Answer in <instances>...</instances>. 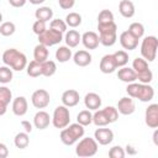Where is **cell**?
Here are the masks:
<instances>
[{
    "instance_id": "obj_28",
    "label": "cell",
    "mask_w": 158,
    "mask_h": 158,
    "mask_svg": "<svg viewBox=\"0 0 158 158\" xmlns=\"http://www.w3.org/2000/svg\"><path fill=\"white\" fill-rule=\"evenodd\" d=\"M14 144L19 149H25L30 144V137L27 132H19L14 138Z\"/></svg>"
},
{
    "instance_id": "obj_8",
    "label": "cell",
    "mask_w": 158,
    "mask_h": 158,
    "mask_svg": "<svg viewBox=\"0 0 158 158\" xmlns=\"http://www.w3.org/2000/svg\"><path fill=\"white\" fill-rule=\"evenodd\" d=\"M52 121V125L56 127V128H64L69 125L70 122V112H69V109L64 105H59L54 109L53 111V116L51 118Z\"/></svg>"
},
{
    "instance_id": "obj_38",
    "label": "cell",
    "mask_w": 158,
    "mask_h": 158,
    "mask_svg": "<svg viewBox=\"0 0 158 158\" xmlns=\"http://www.w3.org/2000/svg\"><path fill=\"white\" fill-rule=\"evenodd\" d=\"M114 58L116 60V64L117 67H123L128 63V53L126 51H116L114 53Z\"/></svg>"
},
{
    "instance_id": "obj_43",
    "label": "cell",
    "mask_w": 158,
    "mask_h": 158,
    "mask_svg": "<svg viewBox=\"0 0 158 158\" xmlns=\"http://www.w3.org/2000/svg\"><path fill=\"white\" fill-rule=\"evenodd\" d=\"M46 28H47V27H46V22L40 21V20H36V21L33 22V25H32V31H33V33H36L37 36H38L40 33H42Z\"/></svg>"
},
{
    "instance_id": "obj_21",
    "label": "cell",
    "mask_w": 158,
    "mask_h": 158,
    "mask_svg": "<svg viewBox=\"0 0 158 158\" xmlns=\"http://www.w3.org/2000/svg\"><path fill=\"white\" fill-rule=\"evenodd\" d=\"M117 78H118L121 81L127 83V84H128V83H133V81L137 80L136 72H135L132 68L126 67V65L120 67V69H118V72H117Z\"/></svg>"
},
{
    "instance_id": "obj_50",
    "label": "cell",
    "mask_w": 158,
    "mask_h": 158,
    "mask_svg": "<svg viewBox=\"0 0 158 158\" xmlns=\"http://www.w3.org/2000/svg\"><path fill=\"white\" fill-rule=\"evenodd\" d=\"M153 143H154L156 146H158V130H157V128H156L154 132H153Z\"/></svg>"
},
{
    "instance_id": "obj_9",
    "label": "cell",
    "mask_w": 158,
    "mask_h": 158,
    "mask_svg": "<svg viewBox=\"0 0 158 158\" xmlns=\"http://www.w3.org/2000/svg\"><path fill=\"white\" fill-rule=\"evenodd\" d=\"M63 41V33L53 28H46L42 33L38 35V43L44 44L46 47H52Z\"/></svg>"
},
{
    "instance_id": "obj_25",
    "label": "cell",
    "mask_w": 158,
    "mask_h": 158,
    "mask_svg": "<svg viewBox=\"0 0 158 158\" xmlns=\"http://www.w3.org/2000/svg\"><path fill=\"white\" fill-rule=\"evenodd\" d=\"M48 54H49L48 47H46L44 44L38 43L33 49V59L36 62H38V63H43L44 60H47L48 59Z\"/></svg>"
},
{
    "instance_id": "obj_48",
    "label": "cell",
    "mask_w": 158,
    "mask_h": 158,
    "mask_svg": "<svg viewBox=\"0 0 158 158\" xmlns=\"http://www.w3.org/2000/svg\"><path fill=\"white\" fill-rule=\"evenodd\" d=\"M126 153L130 154V156H135V154L137 153V151H136L135 147H132L131 144H127V146H126Z\"/></svg>"
},
{
    "instance_id": "obj_40",
    "label": "cell",
    "mask_w": 158,
    "mask_h": 158,
    "mask_svg": "<svg viewBox=\"0 0 158 158\" xmlns=\"http://www.w3.org/2000/svg\"><path fill=\"white\" fill-rule=\"evenodd\" d=\"M49 27H51V28H53V30H56V31H59V32L64 33V32H67V27H68V26H67V23H65V21H64V20L54 19V20H52V21H51Z\"/></svg>"
},
{
    "instance_id": "obj_4",
    "label": "cell",
    "mask_w": 158,
    "mask_h": 158,
    "mask_svg": "<svg viewBox=\"0 0 158 158\" xmlns=\"http://www.w3.org/2000/svg\"><path fill=\"white\" fill-rule=\"evenodd\" d=\"M85 133L84 126H81L80 123H70L67 127L62 128L60 131V141L65 146H73L75 142H78Z\"/></svg>"
},
{
    "instance_id": "obj_33",
    "label": "cell",
    "mask_w": 158,
    "mask_h": 158,
    "mask_svg": "<svg viewBox=\"0 0 158 158\" xmlns=\"http://www.w3.org/2000/svg\"><path fill=\"white\" fill-rule=\"evenodd\" d=\"M65 23L67 26L72 27V28H75L78 26L81 25V15L78 14V12H69L67 16H65Z\"/></svg>"
},
{
    "instance_id": "obj_3",
    "label": "cell",
    "mask_w": 158,
    "mask_h": 158,
    "mask_svg": "<svg viewBox=\"0 0 158 158\" xmlns=\"http://www.w3.org/2000/svg\"><path fill=\"white\" fill-rule=\"evenodd\" d=\"M100 44L105 47H111L117 41V25L115 21L107 23H98Z\"/></svg>"
},
{
    "instance_id": "obj_5",
    "label": "cell",
    "mask_w": 158,
    "mask_h": 158,
    "mask_svg": "<svg viewBox=\"0 0 158 158\" xmlns=\"http://www.w3.org/2000/svg\"><path fill=\"white\" fill-rule=\"evenodd\" d=\"M132 69L136 72L138 83L149 84L153 80V73L148 67V62L142 57H137L132 62Z\"/></svg>"
},
{
    "instance_id": "obj_1",
    "label": "cell",
    "mask_w": 158,
    "mask_h": 158,
    "mask_svg": "<svg viewBox=\"0 0 158 158\" xmlns=\"http://www.w3.org/2000/svg\"><path fill=\"white\" fill-rule=\"evenodd\" d=\"M126 93L132 99H138L142 102H148L154 98V89L149 84L142 83H128L126 86Z\"/></svg>"
},
{
    "instance_id": "obj_7",
    "label": "cell",
    "mask_w": 158,
    "mask_h": 158,
    "mask_svg": "<svg viewBox=\"0 0 158 158\" xmlns=\"http://www.w3.org/2000/svg\"><path fill=\"white\" fill-rule=\"evenodd\" d=\"M157 48H158V40L156 36H147L142 40L141 43V56L147 62H153L157 57Z\"/></svg>"
},
{
    "instance_id": "obj_18",
    "label": "cell",
    "mask_w": 158,
    "mask_h": 158,
    "mask_svg": "<svg viewBox=\"0 0 158 158\" xmlns=\"http://www.w3.org/2000/svg\"><path fill=\"white\" fill-rule=\"evenodd\" d=\"M28 109V102L26 100L25 96H17L12 100V105H11V110L14 112V115L21 117L23 115H26Z\"/></svg>"
},
{
    "instance_id": "obj_22",
    "label": "cell",
    "mask_w": 158,
    "mask_h": 158,
    "mask_svg": "<svg viewBox=\"0 0 158 158\" xmlns=\"http://www.w3.org/2000/svg\"><path fill=\"white\" fill-rule=\"evenodd\" d=\"M73 60L78 67H88L91 63V54L85 49H80L73 54Z\"/></svg>"
},
{
    "instance_id": "obj_17",
    "label": "cell",
    "mask_w": 158,
    "mask_h": 158,
    "mask_svg": "<svg viewBox=\"0 0 158 158\" xmlns=\"http://www.w3.org/2000/svg\"><path fill=\"white\" fill-rule=\"evenodd\" d=\"M118 40H120V44L126 51H133L138 46V40L135 36H132L128 31H123L120 35V38Z\"/></svg>"
},
{
    "instance_id": "obj_42",
    "label": "cell",
    "mask_w": 158,
    "mask_h": 158,
    "mask_svg": "<svg viewBox=\"0 0 158 158\" xmlns=\"http://www.w3.org/2000/svg\"><path fill=\"white\" fill-rule=\"evenodd\" d=\"M125 156H126V152L121 146H114L109 149L110 158H123Z\"/></svg>"
},
{
    "instance_id": "obj_39",
    "label": "cell",
    "mask_w": 158,
    "mask_h": 158,
    "mask_svg": "<svg viewBox=\"0 0 158 158\" xmlns=\"http://www.w3.org/2000/svg\"><path fill=\"white\" fill-rule=\"evenodd\" d=\"M12 100V93L7 86H0V102L9 105Z\"/></svg>"
},
{
    "instance_id": "obj_30",
    "label": "cell",
    "mask_w": 158,
    "mask_h": 158,
    "mask_svg": "<svg viewBox=\"0 0 158 158\" xmlns=\"http://www.w3.org/2000/svg\"><path fill=\"white\" fill-rule=\"evenodd\" d=\"M93 123L96 125L98 127H101V126H107L110 125V121L106 116V114L104 112V110H95V112L93 114Z\"/></svg>"
},
{
    "instance_id": "obj_15",
    "label": "cell",
    "mask_w": 158,
    "mask_h": 158,
    "mask_svg": "<svg viewBox=\"0 0 158 158\" xmlns=\"http://www.w3.org/2000/svg\"><path fill=\"white\" fill-rule=\"evenodd\" d=\"M81 43L86 49H96L100 44L99 35L94 31H86L81 35Z\"/></svg>"
},
{
    "instance_id": "obj_36",
    "label": "cell",
    "mask_w": 158,
    "mask_h": 158,
    "mask_svg": "<svg viewBox=\"0 0 158 158\" xmlns=\"http://www.w3.org/2000/svg\"><path fill=\"white\" fill-rule=\"evenodd\" d=\"M12 69L7 65H2L0 67V83L1 84H7L12 80Z\"/></svg>"
},
{
    "instance_id": "obj_14",
    "label": "cell",
    "mask_w": 158,
    "mask_h": 158,
    "mask_svg": "<svg viewBox=\"0 0 158 158\" xmlns=\"http://www.w3.org/2000/svg\"><path fill=\"white\" fill-rule=\"evenodd\" d=\"M99 68H100L101 73H104V74H111V73H114L118 68L117 64H116V60L114 58V54H105L100 59Z\"/></svg>"
},
{
    "instance_id": "obj_37",
    "label": "cell",
    "mask_w": 158,
    "mask_h": 158,
    "mask_svg": "<svg viewBox=\"0 0 158 158\" xmlns=\"http://www.w3.org/2000/svg\"><path fill=\"white\" fill-rule=\"evenodd\" d=\"M115 21V17H114V14L107 10V9H104L99 12L98 15V23H107V22H112Z\"/></svg>"
},
{
    "instance_id": "obj_20",
    "label": "cell",
    "mask_w": 158,
    "mask_h": 158,
    "mask_svg": "<svg viewBox=\"0 0 158 158\" xmlns=\"http://www.w3.org/2000/svg\"><path fill=\"white\" fill-rule=\"evenodd\" d=\"M101 98L96 93H88L84 96V105L88 110H98L101 107Z\"/></svg>"
},
{
    "instance_id": "obj_45",
    "label": "cell",
    "mask_w": 158,
    "mask_h": 158,
    "mask_svg": "<svg viewBox=\"0 0 158 158\" xmlns=\"http://www.w3.org/2000/svg\"><path fill=\"white\" fill-rule=\"evenodd\" d=\"M9 156V148L5 143L0 142V158H6Z\"/></svg>"
},
{
    "instance_id": "obj_32",
    "label": "cell",
    "mask_w": 158,
    "mask_h": 158,
    "mask_svg": "<svg viewBox=\"0 0 158 158\" xmlns=\"http://www.w3.org/2000/svg\"><path fill=\"white\" fill-rule=\"evenodd\" d=\"M77 122L84 127L93 123V114L90 112V110H81L77 115Z\"/></svg>"
},
{
    "instance_id": "obj_13",
    "label": "cell",
    "mask_w": 158,
    "mask_h": 158,
    "mask_svg": "<svg viewBox=\"0 0 158 158\" xmlns=\"http://www.w3.org/2000/svg\"><path fill=\"white\" fill-rule=\"evenodd\" d=\"M118 114L121 115H125V116H128V115H132L136 110V105H135V101L130 96H123L118 100L117 102V106H116Z\"/></svg>"
},
{
    "instance_id": "obj_23",
    "label": "cell",
    "mask_w": 158,
    "mask_h": 158,
    "mask_svg": "<svg viewBox=\"0 0 158 158\" xmlns=\"http://www.w3.org/2000/svg\"><path fill=\"white\" fill-rule=\"evenodd\" d=\"M118 11L125 19H131V17H133L136 9L131 0H121L118 4Z\"/></svg>"
},
{
    "instance_id": "obj_51",
    "label": "cell",
    "mask_w": 158,
    "mask_h": 158,
    "mask_svg": "<svg viewBox=\"0 0 158 158\" xmlns=\"http://www.w3.org/2000/svg\"><path fill=\"white\" fill-rule=\"evenodd\" d=\"M27 1H30L32 5H41V4H43L46 0H27Z\"/></svg>"
},
{
    "instance_id": "obj_41",
    "label": "cell",
    "mask_w": 158,
    "mask_h": 158,
    "mask_svg": "<svg viewBox=\"0 0 158 158\" xmlns=\"http://www.w3.org/2000/svg\"><path fill=\"white\" fill-rule=\"evenodd\" d=\"M102 110H104V112L106 114V116H107L110 123L117 121V118H118V111H117L116 107H114V106H106V107H104Z\"/></svg>"
},
{
    "instance_id": "obj_52",
    "label": "cell",
    "mask_w": 158,
    "mask_h": 158,
    "mask_svg": "<svg viewBox=\"0 0 158 158\" xmlns=\"http://www.w3.org/2000/svg\"><path fill=\"white\" fill-rule=\"evenodd\" d=\"M1 21H2V14L0 12V22H1Z\"/></svg>"
},
{
    "instance_id": "obj_2",
    "label": "cell",
    "mask_w": 158,
    "mask_h": 158,
    "mask_svg": "<svg viewBox=\"0 0 158 158\" xmlns=\"http://www.w3.org/2000/svg\"><path fill=\"white\" fill-rule=\"evenodd\" d=\"M1 60L4 62L5 65L10 67L12 70H16V72L23 70L26 68V65H27L26 56L22 52H20L19 49H16V48L6 49L1 56Z\"/></svg>"
},
{
    "instance_id": "obj_49",
    "label": "cell",
    "mask_w": 158,
    "mask_h": 158,
    "mask_svg": "<svg viewBox=\"0 0 158 158\" xmlns=\"http://www.w3.org/2000/svg\"><path fill=\"white\" fill-rule=\"evenodd\" d=\"M6 111H7V105H5V104H1V102H0V116L5 115V114H6Z\"/></svg>"
},
{
    "instance_id": "obj_35",
    "label": "cell",
    "mask_w": 158,
    "mask_h": 158,
    "mask_svg": "<svg viewBox=\"0 0 158 158\" xmlns=\"http://www.w3.org/2000/svg\"><path fill=\"white\" fill-rule=\"evenodd\" d=\"M15 31H16V26L11 21H6L0 25V35L1 36H5V37L12 36L15 33Z\"/></svg>"
},
{
    "instance_id": "obj_11",
    "label": "cell",
    "mask_w": 158,
    "mask_h": 158,
    "mask_svg": "<svg viewBox=\"0 0 158 158\" xmlns=\"http://www.w3.org/2000/svg\"><path fill=\"white\" fill-rule=\"evenodd\" d=\"M95 141L101 146H107L114 141V132L110 128H106V126H101L100 128H96L94 132Z\"/></svg>"
},
{
    "instance_id": "obj_10",
    "label": "cell",
    "mask_w": 158,
    "mask_h": 158,
    "mask_svg": "<svg viewBox=\"0 0 158 158\" xmlns=\"http://www.w3.org/2000/svg\"><path fill=\"white\" fill-rule=\"evenodd\" d=\"M49 101H51L49 93L46 89H37L32 93L31 102L36 109H38V110L46 109L49 105Z\"/></svg>"
},
{
    "instance_id": "obj_12",
    "label": "cell",
    "mask_w": 158,
    "mask_h": 158,
    "mask_svg": "<svg viewBox=\"0 0 158 158\" xmlns=\"http://www.w3.org/2000/svg\"><path fill=\"white\" fill-rule=\"evenodd\" d=\"M144 122L149 128L158 127V104H151L144 111Z\"/></svg>"
},
{
    "instance_id": "obj_27",
    "label": "cell",
    "mask_w": 158,
    "mask_h": 158,
    "mask_svg": "<svg viewBox=\"0 0 158 158\" xmlns=\"http://www.w3.org/2000/svg\"><path fill=\"white\" fill-rule=\"evenodd\" d=\"M73 57L72 49L68 46H59L56 51V59L59 63H65Z\"/></svg>"
},
{
    "instance_id": "obj_6",
    "label": "cell",
    "mask_w": 158,
    "mask_h": 158,
    "mask_svg": "<svg viewBox=\"0 0 158 158\" xmlns=\"http://www.w3.org/2000/svg\"><path fill=\"white\" fill-rule=\"evenodd\" d=\"M98 147H99V143L95 141V138L83 136L75 147V154L81 158L93 157L98 153Z\"/></svg>"
},
{
    "instance_id": "obj_31",
    "label": "cell",
    "mask_w": 158,
    "mask_h": 158,
    "mask_svg": "<svg viewBox=\"0 0 158 158\" xmlns=\"http://www.w3.org/2000/svg\"><path fill=\"white\" fill-rule=\"evenodd\" d=\"M26 72H27V75L31 77V78H37L40 75H42V70H41V63L36 62L35 59L31 60L30 63H27L26 65Z\"/></svg>"
},
{
    "instance_id": "obj_16",
    "label": "cell",
    "mask_w": 158,
    "mask_h": 158,
    "mask_svg": "<svg viewBox=\"0 0 158 158\" xmlns=\"http://www.w3.org/2000/svg\"><path fill=\"white\" fill-rule=\"evenodd\" d=\"M80 95L75 89H68L62 94V104L67 107H74L79 104Z\"/></svg>"
},
{
    "instance_id": "obj_44",
    "label": "cell",
    "mask_w": 158,
    "mask_h": 158,
    "mask_svg": "<svg viewBox=\"0 0 158 158\" xmlns=\"http://www.w3.org/2000/svg\"><path fill=\"white\" fill-rule=\"evenodd\" d=\"M58 4L63 10H70L74 6L75 0H58Z\"/></svg>"
},
{
    "instance_id": "obj_24",
    "label": "cell",
    "mask_w": 158,
    "mask_h": 158,
    "mask_svg": "<svg viewBox=\"0 0 158 158\" xmlns=\"http://www.w3.org/2000/svg\"><path fill=\"white\" fill-rule=\"evenodd\" d=\"M64 41L69 48H74L81 42V35L77 30H69L65 32Z\"/></svg>"
},
{
    "instance_id": "obj_46",
    "label": "cell",
    "mask_w": 158,
    "mask_h": 158,
    "mask_svg": "<svg viewBox=\"0 0 158 158\" xmlns=\"http://www.w3.org/2000/svg\"><path fill=\"white\" fill-rule=\"evenodd\" d=\"M21 126L23 127V130H25V132H27V133H31L32 132V123L30 122V121H27V120H22L21 121Z\"/></svg>"
},
{
    "instance_id": "obj_19",
    "label": "cell",
    "mask_w": 158,
    "mask_h": 158,
    "mask_svg": "<svg viewBox=\"0 0 158 158\" xmlns=\"http://www.w3.org/2000/svg\"><path fill=\"white\" fill-rule=\"evenodd\" d=\"M51 123V117H49V114L43 111V110H40L35 114L33 116V126L38 130H46Z\"/></svg>"
},
{
    "instance_id": "obj_47",
    "label": "cell",
    "mask_w": 158,
    "mask_h": 158,
    "mask_svg": "<svg viewBox=\"0 0 158 158\" xmlns=\"http://www.w3.org/2000/svg\"><path fill=\"white\" fill-rule=\"evenodd\" d=\"M26 2H27V0H9V4L12 7H22V6H25Z\"/></svg>"
},
{
    "instance_id": "obj_34",
    "label": "cell",
    "mask_w": 158,
    "mask_h": 158,
    "mask_svg": "<svg viewBox=\"0 0 158 158\" xmlns=\"http://www.w3.org/2000/svg\"><path fill=\"white\" fill-rule=\"evenodd\" d=\"M132 36H135L137 40H141L143 36H144V26L141 23V22H132L130 26H128V30H127Z\"/></svg>"
},
{
    "instance_id": "obj_26",
    "label": "cell",
    "mask_w": 158,
    "mask_h": 158,
    "mask_svg": "<svg viewBox=\"0 0 158 158\" xmlns=\"http://www.w3.org/2000/svg\"><path fill=\"white\" fill-rule=\"evenodd\" d=\"M35 17H36V20L47 22V21L52 20V17H53V10L49 6H41V7H38L35 11Z\"/></svg>"
},
{
    "instance_id": "obj_29",
    "label": "cell",
    "mask_w": 158,
    "mask_h": 158,
    "mask_svg": "<svg viewBox=\"0 0 158 158\" xmlns=\"http://www.w3.org/2000/svg\"><path fill=\"white\" fill-rule=\"evenodd\" d=\"M41 70H42V75L43 77L49 78V77H52V75L56 74V72H57V64H56L54 60L47 59L43 63H41Z\"/></svg>"
}]
</instances>
